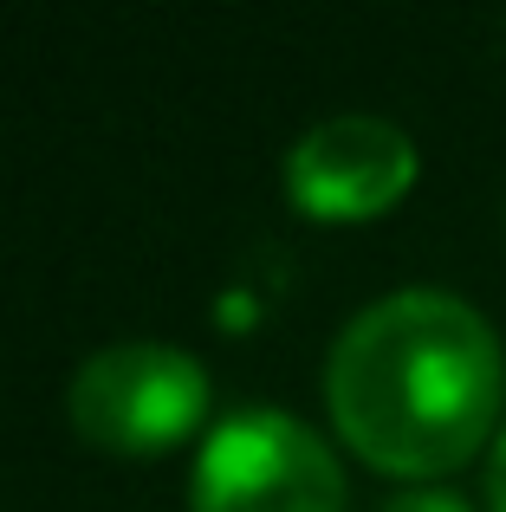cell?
Returning a JSON list of instances; mask_svg holds the SVG:
<instances>
[{"mask_svg": "<svg viewBox=\"0 0 506 512\" xmlns=\"http://www.w3.org/2000/svg\"><path fill=\"white\" fill-rule=\"evenodd\" d=\"M325 396L344 441L370 467L403 480L448 474L481 448L500 415V338L455 292H390L338 331Z\"/></svg>", "mask_w": 506, "mask_h": 512, "instance_id": "6da1fadb", "label": "cell"}, {"mask_svg": "<svg viewBox=\"0 0 506 512\" xmlns=\"http://www.w3.org/2000/svg\"><path fill=\"white\" fill-rule=\"evenodd\" d=\"M65 415L104 454H163L208 415V370L176 344H104L72 370Z\"/></svg>", "mask_w": 506, "mask_h": 512, "instance_id": "7a4b0ae2", "label": "cell"}, {"mask_svg": "<svg viewBox=\"0 0 506 512\" xmlns=\"http://www.w3.org/2000/svg\"><path fill=\"white\" fill-rule=\"evenodd\" d=\"M189 512H344V474L299 415L241 409L202 441Z\"/></svg>", "mask_w": 506, "mask_h": 512, "instance_id": "3957f363", "label": "cell"}, {"mask_svg": "<svg viewBox=\"0 0 506 512\" xmlns=\"http://www.w3.org/2000/svg\"><path fill=\"white\" fill-rule=\"evenodd\" d=\"M416 182V143L370 111L312 124L286 156V188L312 221H370Z\"/></svg>", "mask_w": 506, "mask_h": 512, "instance_id": "277c9868", "label": "cell"}, {"mask_svg": "<svg viewBox=\"0 0 506 512\" xmlns=\"http://www.w3.org/2000/svg\"><path fill=\"white\" fill-rule=\"evenodd\" d=\"M383 512H468L461 493H442V487H422V493H403V500H390Z\"/></svg>", "mask_w": 506, "mask_h": 512, "instance_id": "5b68a950", "label": "cell"}, {"mask_svg": "<svg viewBox=\"0 0 506 512\" xmlns=\"http://www.w3.org/2000/svg\"><path fill=\"white\" fill-rule=\"evenodd\" d=\"M487 500H494V512H506V435L494 448V474H487Z\"/></svg>", "mask_w": 506, "mask_h": 512, "instance_id": "8992f818", "label": "cell"}]
</instances>
